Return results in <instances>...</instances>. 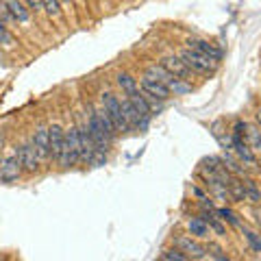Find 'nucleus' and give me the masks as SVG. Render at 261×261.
<instances>
[{
  "label": "nucleus",
  "mask_w": 261,
  "mask_h": 261,
  "mask_svg": "<svg viewBox=\"0 0 261 261\" xmlns=\"http://www.w3.org/2000/svg\"><path fill=\"white\" fill-rule=\"evenodd\" d=\"M89 133H92V140H94V146L98 152H105L111 146V142L116 140V128H113L111 120L107 116L105 109H94L89 113Z\"/></svg>",
  "instance_id": "obj_1"
},
{
  "label": "nucleus",
  "mask_w": 261,
  "mask_h": 261,
  "mask_svg": "<svg viewBox=\"0 0 261 261\" xmlns=\"http://www.w3.org/2000/svg\"><path fill=\"white\" fill-rule=\"evenodd\" d=\"M146 74L152 76V79H157L159 83L168 89L170 94H176V96H183V94H190L192 92V83H185V81L181 79H176L174 74H170V72L163 68V65H150L148 70H146Z\"/></svg>",
  "instance_id": "obj_2"
},
{
  "label": "nucleus",
  "mask_w": 261,
  "mask_h": 261,
  "mask_svg": "<svg viewBox=\"0 0 261 261\" xmlns=\"http://www.w3.org/2000/svg\"><path fill=\"white\" fill-rule=\"evenodd\" d=\"M59 166L61 168H74L81 161V150H79V130L76 126H70L63 135V146L59 154Z\"/></svg>",
  "instance_id": "obj_3"
},
{
  "label": "nucleus",
  "mask_w": 261,
  "mask_h": 261,
  "mask_svg": "<svg viewBox=\"0 0 261 261\" xmlns=\"http://www.w3.org/2000/svg\"><path fill=\"white\" fill-rule=\"evenodd\" d=\"M100 100H102V109L107 111L111 124H113V128H116V133H126L130 126L126 122L124 109H122V100H118V96L111 94V92H105Z\"/></svg>",
  "instance_id": "obj_4"
},
{
  "label": "nucleus",
  "mask_w": 261,
  "mask_h": 261,
  "mask_svg": "<svg viewBox=\"0 0 261 261\" xmlns=\"http://www.w3.org/2000/svg\"><path fill=\"white\" fill-rule=\"evenodd\" d=\"M183 59V63L190 68L194 74H200V76H211L214 72L218 70V63L211 61L209 57L196 53V50H190V48H185V50H181V55H178Z\"/></svg>",
  "instance_id": "obj_5"
},
{
  "label": "nucleus",
  "mask_w": 261,
  "mask_h": 261,
  "mask_svg": "<svg viewBox=\"0 0 261 261\" xmlns=\"http://www.w3.org/2000/svg\"><path fill=\"white\" fill-rule=\"evenodd\" d=\"M22 172H24V170H22L20 152H13L3 163H0V183H13V181H18Z\"/></svg>",
  "instance_id": "obj_6"
},
{
  "label": "nucleus",
  "mask_w": 261,
  "mask_h": 261,
  "mask_svg": "<svg viewBox=\"0 0 261 261\" xmlns=\"http://www.w3.org/2000/svg\"><path fill=\"white\" fill-rule=\"evenodd\" d=\"M172 242H174V248L181 250L183 255L190 257L192 261L202 259V257L207 255V248L202 246L200 242H196V240H192V238H185V235H181V238H174Z\"/></svg>",
  "instance_id": "obj_7"
},
{
  "label": "nucleus",
  "mask_w": 261,
  "mask_h": 261,
  "mask_svg": "<svg viewBox=\"0 0 261 261\" xmlns=\"http://www.w3.org/2000/svg\"><path fill=\"white\" fill-rule=\"evenodd\" d=\"M76 130H79V150H81V161L92 163L98 150H96V146H94L92 133H89V124H81V126H76Z\"/></svg>",
  "instance_id": "obj_8"
},
{
  "label": "nucleus",
  "mask_w": 261,
  "mask_h": 261,
  "mask_svg": "<svg viewBox=\"0 0 261 261\" xmlns=\"http://www.w3.org/2000/svg\"><path fill=\"white\" fill-rule=\"evenodd\" d=\"M142 94L146 96V98H154V100H159V102H166L170 96L168 89L163 87L157 79H152V76H148V74H144L142 76Z\"/></svg>",
  "instance_id": "obj_9"
},
{
  "label": "nucleus",
  "mask_w": 261,
  "mask_h": 261,
  "mask_svg": "<svg viewBox=\"0 0 261 261\" xmlns=\"http://www.w3.org/2000/svg\"><path fill=\"white\" fill-rule=\"evenodd\" d=\"M161 65L166 68L170 74H174L176 79H181V81H185V83H192V79H194V72L187 68V65L183 63V59L181 57H174V55H170V57H166V59L161 61Z\"/></svg>",
  "instance_id": "obj_10"
},
{
  "label": "nucleus",
  "mask_w": 261,
  "mask_h": 261,
  "mask_svg": "<svg viewBox=\"0 0 261 261\" xmlns=\"http://www.w3.org/2000/svg\"><path fill=\"white\" fill-rule=\"evenodd\" d=\"M18 152H20V159H22V170L24 172H29V174H35L39 170V161L42 159H39V154L35 150V146H33V142L24 144Z\"/></svg>",
  "instance_id": "obj_11"
},
{
  "label": "nucleus",
  "mask_w": 261,
  "mask_h": 261,
  "mask_svg": "<svg viewBox=\"0 0 261 261\" xmlns=\"http://www.w3.org/2000/svg\"><path fill=\"white\" fill-rule=\"evenodd\" d=\"M187 46H190V50H196V53L205 55V57H209V59L216 61V63L222 59V50H220L216 44L207 42V39H190V42H187Z\"/></svg>",
  "instance_id": "obj_12"
},
{
  "label": "nucleus",
  "mask_w": 261,
  "mask_h": 261,
  "mask_svg": "<svg viewBox=\"0 0 261 261\" xmlns=\"http://www.w3.org/2000/svg\"><path fill=\"white\" fill-rule=\"evenodd\" d=\"M33 146H35V150L39 154V159H50V135H48V126H39L35 130V135H33Z\"/></svg>",
  "instance_id": "obj_13"
},
{
  "label": "nucleus",
  "mask_w": 261,
  "mask_h": 261,
  "mask_svg": "<svg viewBox=\"0 0 261 261\" xmlns=\"http://www.w3.org/2000/svg\"><path fill=\"white\" fill-rule=\"evenodd\" d=\"M231 148H235V154L244 161V163H248V166H257V159H255V154L250 152V146L242 140V135H235L231 137Z\"/></svg>",
  "instance_id": "obj_14"
},
{
  "label": "nucleus",
  "mask_w": 261,
  "mask_h": 261,
  "mask_svg": "<svg viewBox=\"0 0 261 261\" xmlns=\"http://www.w3.org/2000/svg\"><path fill=\"white\" fill-rule=\"evenodd\" d=\"M7 9H9V13L13 15V20L15 22H20V24H29L31 22V11L27 9V5L20 3V0H0Z\"/></svg>",
  "instance_id": "obj_15"
},
{
  "label": "nucleus",
  "mask_w": 261,
  "mask_h": 261,
  "mask_svg": "<svg viewBox=\"0 0 261 261\" xmlns=\"http://www.w3.org/2000/svg\"><path fill=\"white\" fill-rule=\"evenodd\" d=\"M48 135H50V159L57 161V159H59V154H61L65 130L59 124H53V126H48Z\"/></svg>",
  "instance_id": "obj_16"
},
{
  "label": "nucleus",
  "mask_w": 261,
  "mask_h": 261,
  "mask_svg": "<svg viewBox=\"0 0 261 261\" xmlns=\"http://www.w3.org/2000/svg\"><path fill=\"white\" fill-rule=\"evenodd\" d=\"M187 228H190V233L194 238H200V240H205L211 235V228L207 226V222L202 218H190L187 220Z\"/></svg>",
  "instance_id": "obj_17"
},
{
  "label": "nucleus",
  "mask_w": 261,
  "mask_h": 261,
  "mask_svg": "<svg viewBox=\"0 0 261 261\" xmlns=\"http://www.w3.org/2000/svg\"><path fill=\"white\" fill-rule=\"evenodd\" d=\"M242 185H244V198L250 200V202H261V192L255 181L250 178H242Z\"/></svg>",
  "instance_id": "obj_18"
},
{
  "label": "nucleus",
  "mask_w": 261,
  "mask_h": 261,
  "mask_svg": "<svg viewBox=\"0 0 261 261\" xmlns=\"http://www.w3.org/2000/svg\"><path fill=\"white\" fill-rule=\"evenodd\" d=\"M202 220H205V222H207V226L209 228H214V231L218 233V235H224L226 231H224V226H222V222H220V218H216V211L214 209H205V211H202V216H200Z\"/></svg>",
  "instance_id": "obj_19"
},
{
  "label": "nucleus",
  "mask_w": 261,
  "mask_h": 261,
  "mask_svg": "<svg viewBox=\"0 0 261 261\" xmlns=\"http://www.w3.org/2000/svg\"><path fill=\"white\" fill-rule=\"evenodd\" d=\"M116 81H118V85L122 87V92L124 94H130V92H135V89H140L137 83H135V79L130 74H126V72H120V74L116 76Z\"/></svg>",
  "instance_id": "obj_20"
},
{
  "label": "nucleus",
  "mask_w": 261,
  "mask_h": 261,
  "mask_svg": "<svg viewBox=\"0 0 261 261\" xmlns=\"http://www.w3.org/2000/svg\"><path fill=\"white\" fill-rule=\"evenodd\" d=\"M216 216H218L220 220H224V222H228L231 226H242V222H240L238 214H235V211H231V209H226V207H220V209H216Z\"/></svg>",
  "instance_id": "obj_21"
},
{
  "label": "nucleus",
  "mask_w": 261,
  "mask_h": 261,
  "mask_svg": "<svg viewBox=\"0 0 261 261\" xmlns=\"http://www.w3.org/2000/svg\"><path fill=\"white\" fill-rule=\"evenodd\" d=\"M42 11H46L50 18H61V3L59 0H42Z\"/></svg>",
  "instance_id": "obj_22"
},
{
  "label": "nucleus",
  "mask_w": 261,
  "mask_h": 261,
  "mask_svg": "<svg viewBox=\"0 0 261 261\" xmlns=\"http://www.w3.org/2000/svg\"><path fill=\"white\" fill-rule=\"evenodd\" d=\"M161 261H192V259H190V257H185L181 250L168 248V250H163V252H161Z\"/></svg>",
  "instance_id": "obj_23"
},
{
  "label": "nucleus",
  "mask_w": 261,
  "mask_h": 261,
  "mask_svg": "<svg viewBox=\"0 0 261 261\" xmlns=\"http://www.w3.org/2000/svg\"><path fill=\"white\" fill-rule=\"evenodd\" d=\"M242 228H244V226H242ZM244 235H246V242L250 244V248L257 250V252H261V235H257L255 231H250V228H244Z\"/></svg>",
  "instance_id": "obj_24"
},
{
  "label": "nucleus",
  "mask_w": 261,
  "mask_h": 261,
  "mask_svg": "<svg viewBox=\"0 0 261 261\" xmlns=\"http://www.w3.org/2000/svg\"><path fill=\"white\" fill-rule=\"evenodd\" d=\"M0 44H5V46H13V35L9 31H7V24L0 20Z\"/></svg>",
  "instance_id": "obj_25"
},
{
  "label": "nucleus",
  "mask_w": 261,
  "mask_h": 261,
  "mask_svg": "<svg viewBox=\"0 0 261 261\" xmlns=\"http://www.w3.org/2000/svg\"><path fill=\"white\" fill-rule=\"evenodd\" d=\"M246 133L250 137L252 146H255V150H261V135H259V130L255 126H246Z\"/></svg>",
  "instance_id": "obj_26"
},
{
  "label": "nucleus",
  "mask_w": 261,
  "mask_h": 261,
  "mask_svg": "<svg viewBox=\"0 0 261 261\" xmlns=\"http://www.w3.org/2000/svg\"><path fill=\"white\" fill-rule=\"evenodd\" d=\"M216 261H231V259H228V257H224L222 252H218V255H216Z\"/></svg>",
  "instance_id": "obj_27"
},
{
  "label": "nucleus",
  "mask_w": 261,
  "mask_h": 261,
  "mask_svg": "<svg viewBox=\"0 0 261 261\" xmlns=\"http://www.w3.org/2000/svg\"><path fill=\"white\" fill-rule=\"evenodd\" d=\"M61 5H72V0H59Z\"/></svg>",
  "instance_id": "obj_28"
},
{
  "label": "nucleus",
  "mask_w": 261,
  "mask_h": 261,
  "mask_svg": "<svg viewBox=\"0 0 261 261\" xmlns=\"http://www.w3.org/2000/svg\"><path fill=\"white\" fill-rule=\"evenodd\" d=\"M20 3H24V0H20Z\"/></svg>",
  "instance_id": "obj_29"
},
{
  "label": "nucleus",
  "mask_w": 261,
  "mask_h": 261,
  "mask_svg": "<svg viewBox=\"0 0 261 261\" xmlns=\"http://www.w3.org/2000/svg\"><path fill=\"white\" fill-rule=\"evenodd\" d=\"M0 146H3V144H0Z\"/></svg>",
  "instance_id": "obj_30"
}]
</instances>
